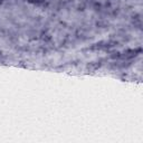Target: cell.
Listing matches in <instances>:
<instances>
[{"mask_svg":"<svg viewBox=\"0 0 143 143\" xmlns=\"http://www.w3.org/2000/svg\"><path fill=\"white\" fill-rule=\"evenodd\" d=\"M98 67H100V64H95V63H91L90 65L87 66V68L90 69V70H92V72H94V70H96Z\"/></svg>","mask_w":143,"mask_h":143,"instance_id":"obj_1","label":"cell"},{"mask_svg":"<svg viewBox=\"0 0 143 143\" xmlns=\"http://www.w3.org/2000/svg\"><path fill=\"white\" fill-rule=\"evenodd\" d=\"M0 3H1V0H0Z\"/></svg>","mask_w":143,"mask_h":143,"instance_id":"obj_2","label":"cell"}]
</instances>
